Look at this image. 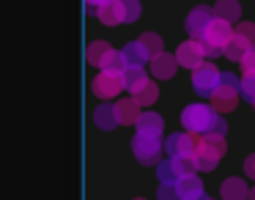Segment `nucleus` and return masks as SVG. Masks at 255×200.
<instances>
[{
    "label": "nucleus",
    "instance_id": "f257e3e1",
    "mask_svg": "<svg viewBox=\"0 0 255 200\" xmlns=\"http://www.w3.org/2000/svg\"><path fill=\"white\" fill-rule=\"evenodd\" d=\"M222 112H217L214 107L203 104V101H198V104H187L181 112V126L187 129V132L198 134V137H206V134L214 129L217 118H220Z\"/></svg>",
    "mask_w": 255,
    "mask_h": 200
},
{
    "label": "nucleus",
    "instance_id": "f03ea898",
    "mask_svg": "<svg viewBox=\"0 0 255 200\" xmlns=\"http://www.w3.org/2000/svg\"><path fill=\"white\" fill-rule=\"evenodd\" d=\"M225 137L220 134H206L198 140V148H195V162H198V170H214L220 165V159L225 156Z\"/></svg>",
    "mask_w": 255,
    "mask_h": 200
},
{
    "label": "nucleus",
    "instance_id": "7ed1b4c3",
    "mask_svg": "<svg viewBox=\"0 0 255 200\" xmlns=\"http://www.w3.org/2000/svg\"><path fill=\"white\" fill-rule=\"evenodd\" d=\"M239 94H242V80H236L231 72H225V74L220 77L217 91L211 94V107H214L217 112H231V110H236Z\"/></svg>",
    "mask_w": 255,
    "mask_h": 200
},
{
    "label": "nucleus",
    "instance_id": "20e7f679",
    "mask_svg": "<svg viewBox=\"0 0 255 200\" xmlns=\"http://www.w3.org/2000/svg\"><path fill=\"white\" fill-rule=\"evenodd\" d=\"M132 151L140 165H159L162 156V134H143L137 132L132 137Z\"/></svg>",
    "mask_w": 255,
    "mask_h": 200
},
{
    "label": "nucleus",
    "instance_id": "39448f33",
    "mask_svg": "<svg viewBox=\"0 0 255 200\" xmlns=\"http://www.w3.org/2000/svg\"><path fill=\"white\" fill-rule=\"evenodd\" d=\"M220 77H222V72L217 66H211V63H200L198 69H192V88H195V94L209 96L211 99V94H214L217 85H220Z\"/></svg>",
    "mask_w": 255,
    "mask_h": 200
},
{
    "label": "nucleus",
    "instance_id": "423d86ee",
    "mask_svg": "<svg viewBox=\"0 0 255 200\" xmlns=\"http://www.w3.org/2000/svg\"><path fill=\"white\" fill-rule=\"evenodd\" d=\"M121 91H127V85H124V74L99 72L94 77V94L99 96V99H116Z\"/></svg>",
    "mask_w": 255,
    "mask_h": 200
},
{
    "label": "nucleus",
    "instance_id": "0eeeda50",
    "mask_svg": "<svg viewBox=\"0 0 255 200\" xmlns=\"http://www.w3.org/2000/svg\"><path fill=\"white\" fill-rule=\"evenodd\" d=\"M195 148H198V140L192 132H176L165 140V151L170 156H195Z\"/></svg>",
    "mask_w": 255,
    "mask_h": 200
},
{
    "label": "nucleus",
    "instance_id": "6e6552de",
    "mask_svg": "<svg viewBox=\"0 0 255 200\" xmlns=\"http://www.w3.org/2000/svg\"><path fill=\"white\" fill-rule=\"evenodd\" d=\"M203 58H206V52H203V47H200L198 39L184 41V44H178V50H176L178 66H187V69H198L200 63H203Z\"/></svg>",
    "mask_w": 255,
    "mask_h": 200
},
{
    "label": "nucleus",
    "instance_id": "1a4fd4ad",
    "mask_svg": "<svg viewBox=\"0 0 255 200\" xmlns=\"http://www.w3.org/2000/svg\"><path fill=\"white\" fill-rule=\"evenodd\" d=\"M231 36H233L231 22H228V19L214 17V19H211V25L206 28V33L200 36L198 41H209V44H214V47H222V52H225V44H228V39H231Z\"/></svg>",
    "mask_w": 255,
    "mask_h": 200
},
{
    "label": "nucleus",
    "instance_id": "9d476101",
    "mask_svg": "<svg viewBox=\"0 0 255 200\" xmlns=\"http://www.w3.org/2000/svg\"><path fill=\"white\" fill-rule=\"evenodd\" d=\"M211 19H214V8H209V6L192 8V11L187 14V33L192 36V39H200V36L206 33V28L211 25Z\"/></svg>",
    "mask_w": 255,
    "mask_h": 200
},
{
    "label": "nucleus",
    "instance_id": "9b49d317",
    "mask_svg": "<svg viewBox=\"0 0 255 200\" xmlns=\"http://www.w3.org/2000/svg\"><path fill=\"white\" fill-rule=\"evenodd\" d=\"M148 69H151V74H154L156 80H170L173 74H176V69H178V61H176V55L159 52V55H154L148 61Z\"/></svg>",
    "mask_w": 255,
    "mask_h": 200
},
{
    "label": "nucleus",
    "instance_id": "f8f14e48",
    "mask_svg": "<svg viewBox=\"0 0 255 200\" xmlns=\"http://www.w3.org/2000/svg\"><path fill=\"white\" fill-rule=\"evenodd\" d=\"M176 189H178V198L181 200H203L206 198V192H203V181H200L198 176H184V178H178V184H176Z\"/></svg>",
    "mask_w": 255,
    "mask_h": 200
},
{
    "label": "nucleus",
    "instance_id": "ddd939ff",
    "mask_svg": "<svg viewBox=\"0 0 255 200\" xmlns=\"http://www.w3.org/2000/svg\"><path fill=\"white\" fill-rule=\"evenodd\" d=\"M94 123L99 129H105V132H110V129H116L118 123V110H116V104H99L94 110Z\"/></svg>",
    "mask_w": 255,
    "mask_h": 200
},
{
    "label": "nucleus",
    "instance_id": "4468645a",
    "mask_svg": "<svg viewBox=\"0 0 255 200\" xmlns=\"http://www.w3.org/2000/svg\"><path fill=\"white\" fill-rule=\"evenodd\" d=\"M220 198L222 200H247L250 189H247V184H244L242 178H228V181H222V187H220Z\"/></svg>",
    "mask_w": 255,
    "mask_h": 200
},
{
    "label": "nucleus",
    "instance_id": "2eb2a0df",
    "mask_svg": "<svg viewBox=\"0 0 255 200\" xmlns=\"http://www.w3.org/2000/svg\"><path fill=\"white\" fill-rule=\"evenodd\" d=\"M124 58H127V66H145V63L151 61V55H148V50L143 47V41H129L127 47H124Z\"/></svg>",
    "mask_w": 255,
    "mask_h": 200
},
{
    "label": "nucleus",
    "instance_id": "dca6fc26",
    "mask_svg": "<svg viewBox=\"0 0 255 200\" xmlns=\"http://www.w3.org/2000/svg\"><path fill=\"white\" fill-rule=\"evenodd\" d=\"M96 17L99 22L105 25H124V8H121V0H113V3H105V6L96 8Z\"/></svg>",
    "mask_w": 255,
    "mask_h": 200
},
{
    "label": "nucleus",
    "instance_id": "f3484780",
    "mask_svg": "<svg viewBox=\"0 0 255 200\" xmlns=\"http://www.w3.org/2000/svg\"><path fill=\"white\" fill-rule=\"evenodd\" d=\"M116 110H118V121H121L124 126H132V123H137V118H140V104H137V99H121V101H116Z\"/></svg>",
    "mask_w": 255,
    "mask_h": 200
},
{
    "label": "nucleus",
    "instance_id": "a211bd4d",
    "mask_svg": "<svg viewBox=\"0 0 255 200\" xmlns=\"http://www.w3.org/2000/svg\"><path fill=\"white\" fill-rule=\"evenodd\" d=\"M250 47H255V44H250V41L244 39V36H239L236 30H233V36L228 39L225 52H222V55H225V58H231V61H242V58L247 55V50H250Z\"/></svg>",
    "mask_w": 255,
    "mask_h": 200
},
{
    "label": "nucleus",
    "instance_id": "6ab92c4d",
    "mask_svg": "<svg viewBox=\"0 0 255 200\" xmlns=\"http://www.w3.org/2000/svg\"><path fill=\"white\" fill-rule=\"evenodd\" d=\"M132 94V99H137L140 107H148L156 101V96H159V88H156V83H151V80H143V83L137 85L134 91H129Z\"/></svg>",
    "mask_w": 255,
    "mask_h": 200
},
{
    "label": "nucleus",
    "instance_id": "aec40b11",
    "mask_svg": "<svg viewBox=\"0 0 255 200\" xmlns=\"http://www.w3.org/2000/svg\"><path fill=\"white\" fill-rule=\"evenodd\" d=\"M137 132H143V134H162V129H165V123H162V118L156 115V112H140V118H137Z\"/></svg>",
    "mask_w": 255,
    "mask_h": 200
},
{
    "label": "nucleus",
    "instance_id": "412c9836",
    "mask_svg": "<svg viewBox=\"0 0 255 200\" xmlns=\"http://www.w3.org/2000/svg\"><path fill=\"white\" fill-rule=\"evenodd\" d=\"M214 17L228 19V22H239V17H242V6H239V0H217Z\"/></svg>",
    "mask_w": 255,
    "mask_h": 200
},
{
    "label": "nucleus",
    "instance_id": "4be33fe9",
    "mask_svg": "<svg viewBox=\"0 0 255 200\" xmlns=\"http://www.w3.org/2000/svg\"><path fill=\"white\" fill-rule=\"evenodd\" d=\"M102 72H116V74H124V69H127V58H124V52L118 50H110L105 55V61L99 63Z\"/></svg>",
    "mask_w": 255,
    "mask_h": 200
},
{
    "label": "nucleus",
    "instance_id": "5701e85b",
    "mask_svg": "<svg viewBox=\"0 0 255 200\" xmlns=\"http://www.w3.org/2000/svg\"><path fill=\"white\" fill-rule=\"evenodd\" d=\"M156 178H159V184H178V170L176 165H173V159H165L156 165Z\"/></svg>",
    "mask_w": 255,
    "mask_h": 200
},
{
    "label": "nucleus",
    "instance_id": "b1692460",
    "mask_svg": "<svg viewBox=\"0 0 255 200\" xmlns=\"http://www.w3.org/2000/svg\"><path fill=\"white\" fill-rule=\"evenodd\" d=\"M145 77V66H127L124 69V85H127V91H134Z\"/></svg>",
    "mask_w": 255,
    "mask_h": 200
},
{
    "label": "nucleus",
    "instance_id": "393cba45",
    "mask_svg": "<svg viewBox=\"0 0 255 200\" xmlns=\"http://www.w3.org/2000/svg\"><path fill=\"white\" fill-rule=\"evenodd\" d=\"M107 52H110V44H107V41H94V44H88V52H85V58H88L91 66H99V63L105 61Z\"/></svg>",
    "mask_w": 255,
    "mask_h": 200
},
{
    "label": "nucleus",
    "instance_id": "a878e982",
    "mask_svg": "<svg viewBox=\"0 0 255 200\" xmlns=\"http://www.w3.org/2000/svg\"><path fill=\"white\" fill-rule=\"evenodd\" d=\"M121 8H124V25L137 22L140 11H143V6H140V0H121Z\"/></svg>",
    "mask_w": 255,
    "mask_h": 200
},
{
    "label": "nucleus",
    "instance_id": "bb28decb",
    "mask_svg": "<svg viewBox=\"0 0 255 200\" xmlns=\"http://www.w3.org/2000/svg\"><path fill=\"white\" fill-rule=\"evenodd\" d=\"M140 41H143V47L148 50L151 58L159 55V52H165V50H162V39H159L156 33H143V36H140Z\"/></svg>",
    "mask_w": 255,
    "mask_h": 200
},
{
    "label": "nucleus",
    "instance_id": "cd10ccee",
    "mask_svg": "<svg viewBox=\"0 0 255 200\" xmlns=\"http://www.w3.org/2000/svg\"><path fill=\"white\" fill-rule=\"evenodd\" d=\"M242 96L250 104H255V74H244L242 77Z\"/></svg>",
    "mask_w": 255,
    "mask_h": 200
},
{
    "label": "nucleus",
    "instance_id": "c85d7f7f",
    "mask_svg": "<svg viewBox=\"0 0 255 200\" xmlns=\"http://www.w3.org/2000/svg\"><path fill=\"white\" fill-rule=\"evenodd\" d=\"M156 198H159V200H181V198H178L176 184H159V189H156Z\"/></svg>",
    "mask_w": 255,
    "mask_h": 200
},
{
    "label": "nucleus",
    "instance_id": "c756f323",
    "mask_svg": "<svg viewBox=\"0 0 255 200\" xmlns=\"http://www.w3.org/2000/svg\"><path fill=\"white\" fill-rule=\"evenodd\" d=\"M236 33L244 36L250 44H255V25L253 22H236Z\"/></svg>",
    "mask_w": 255,
    "mask_h": 200
},
{
    "label": "nucleus",
    "instance_id": "7c9ffc66",
    "mask_svg": "<svg viewBox=\"0 0 255 200\" xmlns=\"http://www.w3.org/2000/svg\"><path fill=\"white\" fill-rule=\"evenodd\" d=\"M239 63H242V72L244 74H255V47H250L247 55H244Z\"/></svg>",
    "mask_w": 255,
    "mask_h": 200
},
{
    "label": "nucleus",
    "instance_id": "2f4dec72",
    "mask_svg": "<svg viewBox=\"0 0 255 200\" xmlns=\"http://www.w3.org/2000/svg\"><path fill=\"white\" fill-rule=\"evenodd\" d=\"M244 173H247V178H255V154L244 162Z\"/></svg>",
    "mask_w": 255,
    "mask_h": 200
},
{
    "label": "nucleus",
    "instance_id": "473e14b6",
    "mask_svg": "<svg viewBox=\"0 0 255 200\" xmlns=\"http://www.w3.org/2000/svg\"><path fill=\"white\" fill-rule=\"evenodd\" d=\"M105 3H113V0H85V6H88V11H96L99 6H105Z\"/></svg>",
    "mask_w": 255,
    "mask_h": 200
},
{
    "label": "nucleus",
    "instance_id": "72a5a7b5",
    "mask_svg": "<svg viewBox=\"0 0 255 200\" xmlns=\"http://www.w3.org/2000/svg\"><path fill=\"white\" fill-rule=\"evenodd\" d=\"M247 200H255V187L250 189V198H247Z\"/></svg>",
    "mask_w": 255,
    "mask_h": 200
},
{
    "label": "nucleus",
    "instance_id": "f704fd0d",
    "mask_svg": "<svg viewBox=\"0 0 255 200\" xmlns=\"http://www.w3.org/2000/svg\"><path fill=\"white\" fill-rule=\"evenodd\" d=\"M203 200H211V198H203Z\"/></svg>",
    "mask_w": 255,
    "mask_h": 200
},
{
    "label": "nucleus",
    "instance_id": "c9c22d12",
    "mask_svg": "<svg viewBox=\"0 0 255 200\" xmlns=\"http://www.w3.org/2000/svg\"><path fill=\"white\" fill-rule=\"evenodd\" d=\"M137 200H140V198H137Z\"/></svg>",
    "mask_w": 255,
    "mask_h": 200
}]
</instances>
